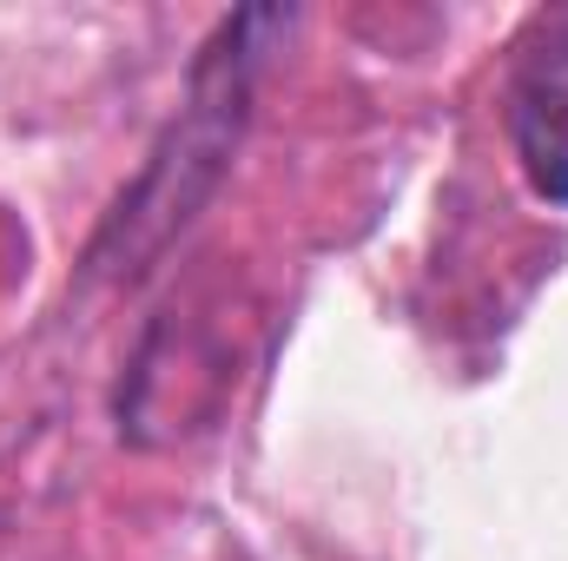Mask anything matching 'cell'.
I'll return each mask as SVG.
<instances>
[{
	"mask_svg": "<svg viewBox=\"0 0 568 561\" xmlns=\"http://www.w3.org/2000/svg\"><path fill=\"white\" fill-rule=\"evenodd\" d=\"M265 20H272V13H239V20L212 40L205 67L192 73V106H185V120L172 126V140L159 145V159L145 165V178L133 185V198H120L106 238H100L93 258H87L93 272H126V278L145 272V258H152V252L192 218V205L212 192L225 152L239 140L245 100H252V60H258L252 33H258Z\"/></svg>",
	"mask_w": 568,
	"mask_h": 561,
	"instance_id": "cell-1",
	"label": "cell"
},
{
	"mask_svg": "<svg viewBox=\"0 0 568 561\" xmlns=\"http://www.w3.org/2000/svg\"><path fill=\"white\" fill-rule=\"evenodd\" d=\"M509 140L529 185L568 205V13L542 20L509 73Z\"/></svg>",
	"mask_w": 568,
	"mask_h": 561,
	"instance_id": "cell-2",
	"label": "cell"
}]
</instances>
